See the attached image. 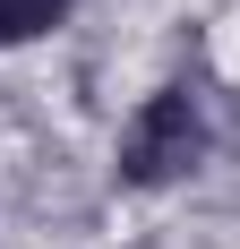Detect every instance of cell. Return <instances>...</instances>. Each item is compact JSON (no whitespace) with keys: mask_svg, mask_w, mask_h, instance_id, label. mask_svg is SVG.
Wrapping results in <instances>:
<instances>
[{"mask_svg":"<svg viewBox=\"0 0 240 249\" xmlns=\"http://www.w3.org/2000/svg\"><path fill=\"white\" fill-rule=\"evenodd\" d=\"M215 163V95L197 77H163L129 103L112 138V189L120 198H171Z\"/></svg>","mask_w":240,"mask_h":249,"instance_id":"1","label":"cell"},{"mask_svg":"<svg viewBox=\"0 0 240 249\" xmlns=\"http://www.w3.org/2000/svg\"><path fill=\"white\" fill-rule=\"evenodd\" d=\"M77 18V0H0V52H34Z\"/></svg>","mask_w":240,"mask_h":249,"instance_id":"2","label":"cell"}]
</instances>
